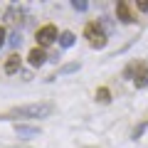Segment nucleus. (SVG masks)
<instances>
[{
    "mask_svg": "<svg viewBox=\"0 0 148 148\" xmlns=\"http://www.w3.org/2000/svg\"><path fill=\"white\" fill-rule=\"evenodd\" d=\"M52 114H54V104H49V101H35V104L15 106L10 111L12 119H47Z\"/></svg>",
    "mask_w": 148,
    "mask_h": 148,
    "instance_id": "nucleus-1",
    "label": "nucleus"
},
{
    "mask_svg": "<svg viewBox=\"0 0 148 148\" xmlns=\"http://www.w3.org/2000/svg\"><path fill=\"white\" fill-rule=\"evenodd\" d=\"M84 37L89 40V45H91L94 49L106 47V32L101 30V25H99V22H89V25L84 27Z\"/></svg>",
    "mask_w": 148,
    "mask_h": 148,
    "instance_id": "nucleus-2",
    "label": "nucleus"
},
{
    "mask_svg": "<svg viewBox=\"0 0 148 148\" xmlns=\"http://www.w3.org/2000/svg\"><path fill=\"white\" fill-rule=\"evenodd\" d=\"M57 37H59V32H57L54 25L40 27V30H37V45H40V49L47 47V45H52V42H57Z\"/></svg>",
    "mask_w": 148,
    "mask_h": 148,
    "instance_id": "nucleus-3",
    "label": "nucleus"
},
{
    "mask_svg": "<svg viewBox=\"0 0 148 148\" xmlns=\"http://www.w3.org/2000/svg\"><path fill=\"white\" fill-rule=\"evenodd\" d=\"M15 133L20 138H32L40 136V126H27V123H15Z\"/></svg>",
    "mask_w": 148,
    "mask_h": 148,
    "instance_id": "nucleus-4",
    "label": "nucleus"
},
{
    "mask_svg": "<svg viewBox=\"0 0 148 148\" xmlns=\"http://www.w3.org/2000/svg\"><path fill=\"white\" fill-rule=\"evenodd\" d=\"M27 62L32 64V67H42L45 62H47V54H45V49H40V47H35L30 54H27Z\"/></svg>",
    "mask_w": 148,
    "mask_h": 148,
    "instance_id": "nucleus-5",
    "label": "nucleus"
},
{
    "mask_svg": "<svg viewBox=\"0 0 148 148\" xmlns=\"http://www.w3.org/2000/svg\"><path fill=\"white\" fill-rule=\"evenodd\" d=\"M20 62H22V59L17 57V54H10V57H8V62H5V74L20 72Z\"/></svg>",
    "mask_w": 148,
    "mask_h": 148,
    "instance_id": "nucleus-6",
    "label": "nucleus"
},
{
    "mask_svg": "<svg viewBox=\"0 0 148 148\" xmlns=\"http://www.w3.org/2000/svg\"><path fill=\"white\" fill-rule=\"evenodd\" d=\"M133 82H136L138 89H143V86H148V67H141L136 72V77H133Z\"/></svg>",
    "mask_w": 148,
    "mask_h": 148,
    "instance_id": "nucleus-7",
    "label": "nucleus"
},
{
    "mask_svg": "<svg viewBox=\"0 0 148 148\" xmlns=\"http://www.w3.org/2000/svg\"><path fill=\"white\" fill-rule=\"evenodd\" d=\"M116 15H119V20H121V22H133V20H131V12H128V5H126V3H119V5H116Z\"/></svg>",
    "mask_w": 148,
    "mask_h": 148,
    "instance_id": "nucleus-8",
    "label": "nucleus"
},
{
    "mask_svg": "<svg viewBox=\"0 0 148 148\" xmlns=\"http://www.w3.org/2000/svg\"><path fill=\"white\" fill-rule=\"evenodd\" d=\"M57 40H59V47L67 49V47H72V45H74V40H77V37H74V32H59Z\"/></svg>",
    "mask_w": 148,
    "mask_h": 148,
    "instance_id": "nucleus-9",
    "label": "nucleus"
},
{
    "mask_svg": "<svg viewBox=\"0 0 148 148\" xmlns=\"http://www.w3.org/2000/svg\"><path fill=\"white\" fill-rule=\"evenodd\" d=\"M20 42H22L20 30H12V32H10V40H8V45H10V47H20Z\"/></svg>",
    "mask_w": 148,
    "mask_h": 148,
    "instance_id": "nucleus-10",
    "label": "nucleus"
},
{
    "mask_svg": "<svg viewBox=\"0 0 148 148\" xmlns=\"http://www.w3.org/2000/svg\"><path fill=\"white\" fill-rule=\"evenodd\" d=\"M79 69V62H72V64H64L62 69H59V74H74Z\"/></svg>",
    "mask_w": 148,
    "mask_h": 148,
    "instance_id": "nucleus-11",
    "label": "nucleus"
},
{
    "mask_svg": "<svg viewBox=\"0 0 148 148\" xmlns=\"http://www.w3.org/2000/svg\"><path fill=\"white\" fill-rule=\"evenodd\" d=\"M72 8H74V10H79V12H84L86 8H89V3H86V0H72Z\"/></svg>",
    "mask_w": 148,
    "mask_h": 148,
    "instance_id": "nucleus-12",
    "label": "nucleus"
},
{
    "mask_svg": "<svg viewBox=\"0 0 148 148\" xmlns=\"http://www.w3.org/2000/svg\"><path fill=\"white\" fill-rule=\"evenodd\" d=\"M109 96H111V94H109V89H99V91H96V99H99L101 104H106V101H111Z\"/></svg>",
    "mask_w": 148,
    "mask_h": 148,
    "instance_id": "nucleus-13",
    "label": "nucleus"
},
{
    "mask_svg": "<svg viewBox=\"0 0 148 148\" xmlns=\"http://www.w3.org/2000/svg\"><path fill=\"white\" fill-rule=\"evenodd\" d=\"M143 128H146V123H141V126H138L136 131H133V138H138V136H141V133H143Z\"/></svg>",
    "mask_w": 148,
    "mask_h": 148,
    "instance_id": "nucleus-14",
    "label": "nucleus"
},
{
    "mask_svg": "<svg viewBox=\"0 0 148 148\" xmlns=\"http://www.w3.org/2000/svg\"><path fill=\"white\" fill-rule=\"evenodd\" d=\"M5 37H8V35H5V30H3V27H0V47H3V45H5Z\"/></svg>",
    "mask_w": 148,
    "mask_h": 148,
    "instance_id": "nucleus-15",
    "label": "nucleus"
},
{
    "mask_svg": "<svg viewBox=\"0 0 148 148\" xmlns=\"http://www.w3.org/2000/svg\"><path fill=\"white\" fill-rule=\"evenodd\" d=\"M138 10H143V12H148V0H146V3H138Z\"/></svg>",
    "mask_w": 148,
    "mask_h": 148,
    "instance_id": "nucleus-16",
    "label": "nucleus"
}]
</instances>
